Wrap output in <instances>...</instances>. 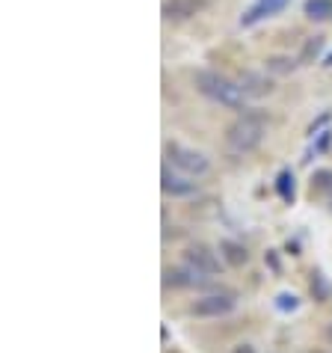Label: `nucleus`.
<instances>
[{
    "label": "nucleus",
    "instance_id": "f257e3e1",
    "mask_svg": "<svg viewBox=\"0 0 332 353\" xmlns=\"http://www.w3.org/2000/svg\"><path fill=\"white\" fill-rule=\"evenodd\" d=\"M193 86H196L205 98H211L214 104H222V107H229V110H243V107H247V92L240 90V83H234L231 77L220 74V72L199 68V72H193Z\"/></svg>",
    "mask_w": 332,
    "mask_h": 353
},
{
    "label": "nucleus",
    "instance_id": "f03ea898",
    "mask_svg": "<svg viewBox=\"0 0 332 353\" xmlns=\"http://www.w3.org/2000/svg\"><path fill=\"white\" fill-rule=\"evenodd\" d=\"M264 113H243L226 128V145L231 154H249L264 140Z\"/></svg>",
    "mask_w": 332,
    "mask_h": 353
},
{
    "label": "nucleus",
    "instance_id": "7ed1b4c3",
    "mask_svg": "<svg viewBox=\"0 0 332 353\" xmlns=\"http://www.w3.org/2000/svg\"><path fill=\"white\" fill-rule=\"evenodd\" d=\"M166 161H169L172 166H178L181 172H187V175H205L211 170V163L208 158H205L202 152L196 149H187V145H178V143H166Z\"/></svg>",
    "mask_w": 332,
    "mask_h": 353
},
{
    "label": "nucleus",
    "instance_id": "20e7f679",
    "mask_svg": "<svg viewBox=\"0 0 332 353\" xmlns=\"http://www.w3.org/2000/svg\"><path fill=\"white\" fill-rule=\"evenodd\" d=\"M238 306V297L231 291H217V294H205L190 306V315L196 318H222Z\"/></svg>",
    "mask_w": 332,
    "mask_h": 353
},
{
    "label": "nucleus",
    "instance_id": "39448f33",
    "mask_svg": "<svg viewBox=\"0 0 332 353\" xmlns=\"http://www.w3.org/2000/svg\"><path fill=\"white\" fill-rule=\"evenodd\" d=\"M184 264L193 268L196 273H202V276H217L220 273L217 252H214L211 247H205V243H193V247H187V252H184Z\"/></svg>",
    "mask_w": 332,
    "mask_h": 353
},
{
    "label": "nucleus",
    "instance_id": "423d86ee",
    "mask_svg": "<svg viewBox=\"0 0 332 353\" xmlns=\"http://www.w3.org/2000/svg\"><path fill=\"white\" fill-rule=\"evenodd\" d=\"M291 3V0H256L247 12L240 15V27H252V24H258V21H264V18H270V15H276V12H282Z\"/></svg>",
    "mask_w": 332,
    "mask_h": 353
},
{
    "label": "nucleus",
    "instance_id": "0eeeda50",
    "mask_svg": "<svg viewBox=\"0 0 332 353\" xmlns=\"http://www.w3.org/2000/svg\"><path fill=\"white\" fill-rule=\"evenodd\" d=\"M160 188L166 196H193L196 193V181H187L169 170V163L160 170Z\"/></svg>",
    "mask_w": 332,
    "mask_h": 353
},
{
    "label": "nucleus",
    "instance_id": "6e6552de",
    "mask_svg": "<svg viewBox=\"0 0 332 353\" xmlns=\"http://www.w3.org/2000/svg\"><path fill=\"white\" fill-rule=\"evenodd\" d=\"M202 273H196L193 268L181 270V268H166L163 270V285H172V288H193V285H202Z\"/></svg>",
    "mask_w": 332,
    "mask_h": 353
},
{
    "label": "nucleus",
    "instance_id": "1a4fd4ad",
    "mask_svg": "<svg viewBox=\"0 0 332 353\" xmlns=\"http://www.w3.org/2000/svg\"><path fill=\"white\" fill-rule=\"evenodd\" d=\"M199 6H202L199 0H166L163 3V18H169V21H184V18L196 15Z\"/></svg>",
    "mask_w": 332,
    "mask_h": 353
},
{
    "label": "nucleus",
    "instance_id": "9d476101",
    "mask_svg": "<svg viewBox=\"0 0 332 353\" xmlns=\"http://www.w3.org/2000/svg\"><path fill=\"white\" fill-rule=\"evenodd\" d=\"M240 90L247 92V98L252 95V98H261V95H267L270 90H273V83H270V77H264V74H256V72H247L240 77Z\"/></svg>",
    "mask_w": 332,
    "mask_h": 353
},
{
    "label": "nucleus",
    "instance_id": "9b49d317",
    "mask_svg": "<svg viewBox=\"0 0 332 353\" xmlns=\"http://www.w3.org/2000/svg\"><path fill=\"white\" fill-rule=\"evenodd\" d=\"M220 252H222V259H226L231 268H243V264L249 261L247 247L238 243V241H220Z\"/></svg>",
    "mask_w": 332,
    "mask_h": 353
},
{
    "label": "nucleus",
    "instance_id": "f8f14e48",
    "mask_svg": "<svg viewBox=\"0 0 332 353\" xmlns=\"http://www.w3.org/2000/svg\"><path fill=\"white\" fill-rule=\"evenodd\" d=\"M276 193H279V199L282 202H294V196H297V184H294V172L291 170H282L276 175Z\"/></svg>",
    "mask_w": 332,
    "mask_h": 353
},
{
    "label": "nucleus",
    "instance_id": "ddd939ff",
    "mask_svg": "<svg viewBox=\"0 0 332 353\" xmlns=\"http://www.w3.org/2000/svg\"><path fill=\"white\" fill-rule=\"evenodd\" d=\"M306 15L311 21H326L332 18V0H306Z\"/></svg>",
    "mask_w": 332,
    "mask_h": 353
},
{
    "label": "nucleus",
    "instance_id": "4468645a",
    "mask_svg": "<svg viewBox=\"0 0 332 353\" xmlns=\"http://www.w3.org/2000/svg\"><path fill=\"white\" fill-rule=\"evenodd\" d=\"M309 288H311V297H315L318 303H326L332 297V285L326 282L324 273H311V282H309Z\"/></svg>",
    "mask_w": 332,
    "mask_h": 353
},
{
    "label": "nucleus",
    "instance_id": "2eb2a0df",
    "mask_svg": "<svg viewBox=\"0 0 332 353\" xmlns=\"http://www.w3.org/2000/svg\"><path fill=\"white\" fill-rule=\"evenodd\" d=\"M320 51H324V36H311L306 45H302V54H300V65H309V63H315Z\"/></svg>",
    "mask_w": 332,
    "mask_h": 353
},
{
    "label": "nucleus",
    "instance_id": "dca6fc26",
    "mask_svg": "<svg viewBox=\"0 0 332 353\" xmlns=\"http://www.w3.org/2000/svg\"><path fill=\"white\" fill-rule=\"evenodd\" d=\"M311 193H318V196L329 193L332 196V170H318L311 175Z\"/></svg>",
    "mask_w": 332,
    "mask_h": 353
},
{
    "label": "nucleus",
    "instance_id": "f3484780",
    "mask_svg": "<svg viewBox=\"0 0 332 353\" xmlns=\"http://www.w3.org/2000/svg\"><path fill=\"white\" fill-rule=\"evenodd\" d=\"M300 60H291V57H270V60H267V68H270V72H282V74H285V72H291V68H294Z\"/></svg>",
    "mask_w": 332,
    "mask_h": 353
},
{
    "label": "nucleus",
    "instance_id": "a211bd4d",
    "mask_svg": "<svg viewBox=\"0 0 332 353\" xmlns=\"http://www.w3.org/2000/svg\"><path fill=\"white\" fill-rule=\"evenodd\" d=\"M297 306H300V297H297V294L282 291L279 297H276V309H279V312H294Z\"/></svg>",
    "mask_w": 332,
    "mask_h": 353
},
{
    "label": "nucleus",
    "instance_id": "6ab92c4d",
    "mask_svg": "<svg viewBox=\"0 0 332 353\" xmlns=\"http://www.w3.org/2000/svg\"><path fill=\"white\" fill-rule=\"evenodd\" d=\"M231 353H256V347H252V345H238Z\"/></svg>",
    "mask_w": 332,
    "mask_h": 353
},
{
    "label": "nucleus",
    "instance_id": "aec40b11",
    "mask_svg": "<svg viewBox=\"0 0 332 353\" xmlns=\"http://www.w3.org/2000/svg\"><path fill=\"white\" fill-rule=\"evenodd\" d=\"M264 259L270 261V268H273V270H279V261H276V256H273V250L267 252V256H264Z\"/></svg>",
    "mask_w": 332,
    "mask_h": 353
},
{
    "label": "nucleus",
    "instance_id": "412c9836",
    "mask_svg": "<svg viewBox=\"0 0 332 353\" xmlns=\"http://www.w3.org/2000/svg\"><path fill=\"white\" fill-rule=\"evenodd\" d=\"M326 332H329V339H332V323H329V330H326Z\"/></svg>",
    "mask_w": 332,
    "mask_h": 353
}]
</instances>
